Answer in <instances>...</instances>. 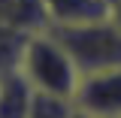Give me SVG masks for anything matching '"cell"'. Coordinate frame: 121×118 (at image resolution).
Masks as SVG:
<instances>
[{
  "label": "cell",
  "instance_id": "cell-10",
  "mask_svg": "<svg viewBox=\"0 0 121 118\" xmlns=\"http://www.w3.org/2000/svg\"><path fill=\"white\" fill-rule=\"evenodd\" d=\"M73 118H91V115H85V112H79V109H76V115Z\"/></svg>",
  "mask_w": 121,
  "mask_h": 118
},
{
  "label": "cell",
  "instance_id": "cell-9",
  "mask_svg": "<svg viewBox=\"0 0 121 118\" xmlns=\"http://www.w3.org/2000/svg\"><path fill=\"white\" fill-rule=\"evenodd\" d=\"M109 18H112V24L121 30V0H112V9H109Z\"/></svg>",
  "mask_w": 121,
  "mask_h": 118
},
{
  "label": "cell",
  "instance_id": "cell-4",
  "mask_svg": "<svg viewBox=\"0 0 121 118\" xmlns=\"http://www.w3.org/2000/svg\"><path fill=\"white\" fill-rule=\"evenodd\" d=\"M48 27H76L85 21L106 18L112 9V0H43Z\"/></svg>",
  "mask_w": 121,
  "mask_h": 118
},
{
  "label": "cell",
  "instance_id": "cell-3",
  "mask_svg": "<svg viewBox=\"0 0 121 118\" xmlns=\"http://www.w3.org/2000/svg\"><path fill=\"white\" fill-rule=\"evenodd\" d=\"M73 103L91 118H121V64L79 79Z\"/></svg>",
  "mask_w": 121,
  "mask_h": 118
},
{
  "label": "cell",
  "instance_id": "cell-1",
  "mask_svg": "<svg viewBox=\"0 0 121 118\" xmlns=\"http://www.w3.org/2000/svg\"><path fill=\"white\" fill-rule=\"evenodd\" d=\"M18 73L27 79V85L36 94H55V97H70V100L76 97L79 79H82L70 52L60 45V39L48 27L27 36Z\"/></svg>",
  "mask_w": 121,
  "mask_h": 118
},
{
  "label": "cell",
  "instance_id": "cell-5",
  "mask_svg": "<svg viewBox=\"0 0 121 118\" xmlns=\"http://www.w3.org/2000/svg\"><path fill=\"white\" fill-rule=\"evenodd\" d=\"M0 24L24 33H36V30L48 27L43 0H0Z\"/></svg>",
  "mask_w": 121,
  "mask_h": 118
},
{
  "label": "cell",
  "instance_id": "cell-8",
  "mask_svg": "<svg viewBox=\"0 0 121 118\" xmlns=\"http://www.w3.org/2000/svg\"><path fill=\"white\" fill-rule=\"evenodd\" d=\"M76 103L70 97H55V94H33L27 118H73Z\"/></svg>",
  "mask_w": 121,
  "mask_h": 118
},
{
  "label": "cell",
  "instance_id": "cell-6",
  "mask_svg": "<svg viewBox=\"0 0 121 118\" xmlns=\"http://www.w3.org/2000/svg\"><path fill=\"white\" fill-rule=\"evenodd\" d=\"M33 94L36 91L27 85L21 73L3 76L0 79V118H27Z\"/></svg>",
  "mask_w": 121,
  "mask_h": 118
},
{
  "label": "cell",
  "instance_id": "cell-2",
  "mask_svg": "<svg viewBox=\"0 0 121 118\" xmlns=\"http://www.w3.org/2000/svg\"><path fill=\"white\" fill-rule=\"evenodd\" d=\"M52 30V27H48ZM60 39V45L70 52L79 73H97L121 64V30L112 24V18H97L76 27H55L52 30Z\"/></svg>",
  "mask_w": 121,
  "mask_h": 118
},
{
  "label": "cell",
  "instance_id": "cell-7",
  "mask_svg": "<svg viewBox=\"0 0 121 118\" xmlns=\"http://www.w3.org/2000/svg\"><path fill=\"white\" fill-rule=\"evenodd\" d=\"M27 36H30V33H24V30H15V27L0 24V79L18 73L21 58H24Z\"/></svg>",
  "mask_w": 121,
  "mask_h": 118
}]
</instances>
